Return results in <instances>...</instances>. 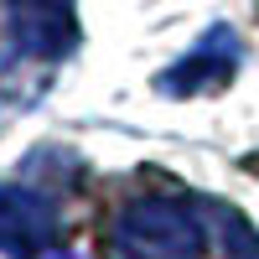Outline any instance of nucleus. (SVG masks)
Wrapping results in <instances>:
<instances>
[{
  "label": "nucleus",
  "mask_w": 259,
  "mask_h": 259,
  "mask_svg": "<svg viewBox=\"0 0 259 259\" xmlns=\"http://www.w3.org/2000/svg\"><path fill=\"white\" fill-rule=\"evenodd\" d=\"M114 259H202L207 254V223L197 218V207L182 197H130L114 212L109 228Z\"/></svg>",
  "instance_id": "f257e3e1"
},
{
  "label": "nucleus",
  "mask_w": 259,
  "mask_h": 259,
  "mask_svg": "<svg viewBox=\"0 0 259 259\" xmlns=\"http://www.w3.org/2000/svg\"><path fill=\"white\" fill-rule=\"evenodd\" d=\"M6 36L21 57H62L78 41L73 0H6Z\"/></svg>",
  "instance_id": "f03ea898"
},
{
  "label": "nucleus",
  "mask_w": 259,
  "mask_h": 259,
  "mask_svg": "<svg viewBox=\"0 0 259 259\" xmlns=\"http://www.w3.org/2000/svg\"><path fill=\"white\" fill-rule=\"evenodd\" d=\"M57 239V202L36 187H0V254L36 259Z\"/></svg>",
  "instance_id": "7ed1b4c3"
},
{
  "label": "nucleus",
  "mask_w": 259,
  "mask_h": 259,
  "mask_svg": "<svg viewBox=\"0 0 259 259\" xmlns=\"http://www.w3.org/2000/svg\"><path fill=\"white\" fill-rule=\"evenodd\" d=\"M218 223H223V249L233 259H259V233L244 223V218H233V212H218Z\"/></svg>",
  "instance_id": "20e7f679"
},
{
  "label": "nucleus",
  "mask_w": 259,
  "mask_h": 259,
  "mask_svg": "<svg viewBox=\"0 0 259 259\" xmlns=\"http://www.w3.org/2000/svg\"><path fill=\"white\" fill-rule=\"evenodd\" d=\"M36 259H78V254H68V249H62V244H52V249H41Z\"/></svg>",
  "instance_id": "39448f33"
}]
</instances>
